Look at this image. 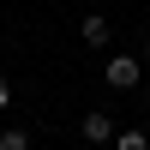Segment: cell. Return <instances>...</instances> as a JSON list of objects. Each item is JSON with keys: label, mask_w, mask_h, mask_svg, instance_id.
Segmentation results:
<instances>
[{"label": "cell", "mask_w": 150, "mask_h": 150, "mask_svg": "<svg viewBox=\"0 0 150 150\" xmlns=\"http://www.w3.org/2000/svg\"><path fill=\"white\" fill-rule=\"evenodd\" d=\"M114 132H120V126L102 114V108H90V114L78 120V138H84V144H96V150H108V144H114Z\"/></svg>", "instance_id": "obj_1"}, {"label": "cell", "mask_w": 150, "mask_h": 150, "mask_svg": "<svg viewBox=\"0 0 150 150\" xmlns=\"http://www.w3.org/2000/svg\"><path fill=\"white\" fill-rule=\"evenodd\" d=\"M138 60L132 54H108V90H138Z\"/></svg>", "instance_id": "obj_2"}, {"label": "cell", "mask_w": 150, "mask_h": 150, "mask_svg": "<svg viewBox=\"0 0 150 150\" xmlns=\"http://www.w3.org/2000/svg\"><path fill=\"white\" fill-rule=\"evenodd\" d=\"M108 36H114V30H108L102 12H84V18H78V42L84 48H108Z\"/></svg>", "instance_id": "obj_3"}, {"label": "cell", "mask_w": 150, "mask_h": 150, "mask_svg": "<svg viewBox=\"0 0 150 150\" xmlns=\"http://www.w3.org/2000/svg\"><path fill=\"white\" fill-rule=\"evenodd\" d=\"M108 150H150V138H144L138 126H120V132H114V144H108Z\"/></svg>", "instance_id": "obj_4"}, {"label": "cell", "mask_w": 150, "mask_h": 150, "mask_svg": "<svg viewBox=\"0 0 150 150\" xmlns=\"http://www.w3.org/2000/svg\"><path fill=\"white\" fill-rule=\"evenodd\" d=\"M0 150H30V132H24V126H6V132H0Z\"/></svg>", "instance_id": "obj_5"}, {"label": "cell", "mask_w": 150, "mask_h": 150, "mask_svg": "<svg viewBox=\"0 0 150 150\" xmlns=\"http://www.w3.org/2000/svg\"><path fill=\"white\" fill-rule=\"evenodd\" d=\"M0 108H12V78H0Z\"/></svg>", "instance_id": "obj_6"}]
</instances>
